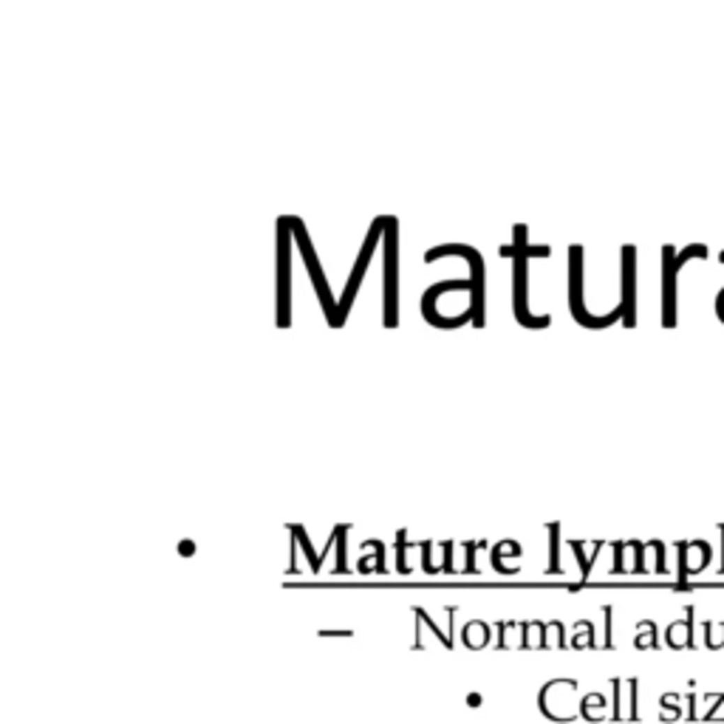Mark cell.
Instances as JSON below:
<instances>
[{
  "mask_svg": "<svg viewBox=\"0 0 724 724\" xmlns=\"http://www.w3.org/2000/svg\"><path fill=\"white\" fill-rule=\"evenodd\" d=\"M662 718H668V721H674L677 716H679V704H677V696L670 693V696H662Z\"/></svg>",
  "mask_w": 724,
  "mask_h": 724,
  "instance_id": "obj_1",
  "label": "cell"
}]
</instances>
